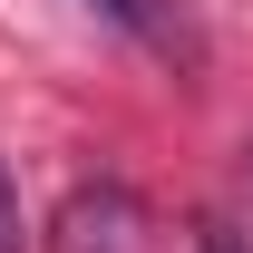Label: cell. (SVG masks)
Returning a JSON list of instances; mask_svg holds the SVG:
<instances>
[{"label":"cell","instance_id":"obj_1","mask_svg":"<svg viewBox=\"0 0 253 253\" xmlns=\"http://www.w3.org/2000/svg\"><path fill=\"white\" fill-rule=\"evenodd\" d=\"M97 20H117L146 59L166 68H205V30H195V0H88Z\"/></svg>","mask_w":253,"mask_h":253},{"label":"cell","instance_id":"obj_2","mask_svg":"<svg viewBox=\"0 0 253 253\" xmlns=\"http://www.w3.org/2000/svg\"><path fill=\"white\" fill-rule=\"evenodd\" d=\"M0 253H30V224H20V185H10V166H0Z\"/></svg>","mask_w":253,"mask_h":253},{"label":"cell","instance_id":"obj_3","mask_svg":"<svg viewBox=\"0 0 253 253\" xmlns=\"http://www.w3.org/2000/svg\"><path fill=\"white\" fill-rule=\"evenodd\" d=\"M195 253H253V244L234 234V224H205V234H195Z\"/></svg>","mask_w":253,"mask_h":253}]
</instances>
